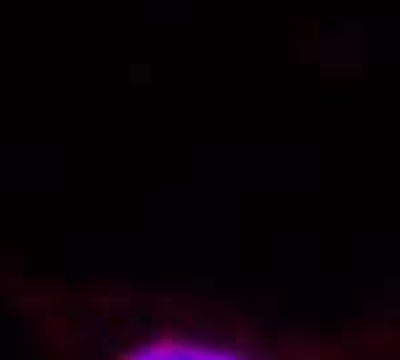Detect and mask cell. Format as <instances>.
<instances>
[{"mask_svg": "<svg viewBox=\"0 0 400 360\" xmlns=\"http://www.w3.org/2000/svg\"><path fill=\"white\" fill-rule=\"evenodd\" d=\"M127 360H249L223 350L215 344H204V342H186V339H170V342H157L138 350L136 355H130Z\"/></svg>", "mask_w": 400, "mask_h": 360, "instance_id": "cell-1", "label": "cell"}]
</instances>
